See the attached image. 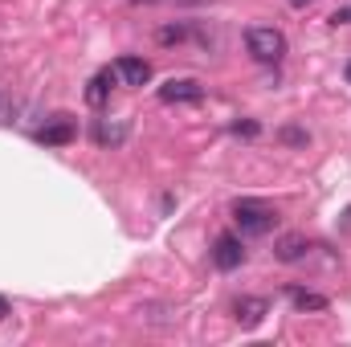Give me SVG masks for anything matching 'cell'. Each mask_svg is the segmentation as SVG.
Segmentation results:
<instances>
[{"mask_svg": "<svg viewBox=\"0 0 351 347\" xmlns=\"http://www.w3.org/2000/svg\"><path fill=\"white\" fill-rule=\"evenodd\" d=\"M233 131H237V135H258V123H237Z\"/></svg>", "mask_w": 351, "mask_h": 347, "instance_id": "obj_15", "label": "cell"}, {"mask_svg": "<svg viewBox=\"0 0 351 347\" xmlns=\"http://www.w3.org/2000/svg\"><path fill=\"white\" fill-rule=\"evenodd\" d=\"M290 298H294V307H298V311H327V298H323V294H311V290H290Z\"/></svg>", "mask_w": 351, "mask_h": 347, "instance_id": "obj_11", "label": "cell"}, {"mask_svg": "<svg viewBox=\"0 0 351 347\" xmlns=\"http://www.w3.org/2000/svg\"><path fill=\"white\" fill-rule=\"evenodd\" d=\"M114 70H98L94 78H90V86H86V102L90 106H106V98H110V86H114Z\"/></svg>", "mask_w": 351, "mask_h": 347, "instance_id": "obj_7", "label": "cell"}, {"mask_svg": "<svg viewBox=\"0 0 351 347\" xmlns=\"http://www.w3.org/2000/svg\"><path fill=\"white\" fill-rule=\"evenodd\" d=\"M282 139H286V143H306V135H302V131H282Z\"/></svg>", "mask_w": 351, "mask_h": 347, "instance_id": "obj_16", "label": "cell"}, {"mask_svg": "<svg viewBox=\"0 0 351 347\" xmlns=\"http://www.w3.org/2000/svg\"><path fill=\"white\" fill-rule=\"evenodd\" d=\"M348 82H351V62H348Z\"/></svg>", "mask_w": 351, "mask_h": 347, "instance_id": "obj_20", "label": "cell"}, {"mask_svg": "<svg viewBox=\"0 0 351 347\" xmlns=\"http://www.w3.org/2000/svg\"><path fill=\"white\" fill-rule=\"evenodd\" d=\"M274 254H278V261H298L306 254V237H302V233H290V237H282V241L274 246Z\"/></svg>", "mask_w": 351, "mask_h": 347, "instance_id": "obj_9", "label": "cell"}, {"mask_svg": "<svg viewBox=\"0 0 351 347\" xmlns=\"http://www.w3.org/2000/svg\"><path fill=\"white\" fill-rule=\"evenodd\" d=\"M184 33H188L184 25H176V29H160V41H164V45H172V41H184Z\"/></svg>", "mask_w": 351, "mask_h": 347, "instance_id": "obj_13", "label": "cell"}, {"mask_svg": "<svg viewBox=\"0 0 351 347\" xmlns=\"http://www.w3.org/2000/svg\"><path fill=\"white\" fill-rule=\"evenodd\" d=\"M114 74L123 78V86H147L152 82V66L143 58H119L114 62Z\"/></svg>", "mask_w": 351, "mask_h": 347, "instance_id": "obj_6", "label": "cell"}, {"mask_svg": "<svg viewBox=\"0 0 351 347\" xmlns=\"http://www.w3.org/2000/svg\"><path fill=\"white\" fill-rule=\"evenodd\" d=\"M12 115H16V102L0 90V123H12Z\"/></svg>", "mask_w": 351, "mask_h": 347, "instance_id": "obj_12", "label": "cell"}, {"mask_svg": "<svg viewBox=\"0 0 351 347\" xmlns=\"http://www.w3.org/2000/svg\"><path fill=\"white\" fill-rule=\"evenodd\" d=\"M74 135H78V127H74L70 115H53L45 127H37V143H45V147H62V143H70Z\"/></svg>", "mask_w": 351, "mask_h": 347, "instance_id": "obj_3", "label": "cell"}, {"mask_svg": "<svg viewBox=\"0 0 351 347\" xmlns=\"http://www.w3.org/2000/svg\"><path fill=\"white\" fill-rule=\"evenodd\" d=\"M233 221L241 225V233H250V237H262V233H269V229H274L278 213H274L265 200L241 196V200H233Z\"/></svg>", "mask_w": 351, "mask_h": 347, "instance_id": "obj_1", "label": "cell"}, {"mask_svg": "<svg viewBox=\"0 0 351 347\" xmlns=\"http://www.w3.org/2000/svg\"><path fill=\"white\" fill-rule=\"evenodd\" d=\"M290 4H294V8H302V4H311V0H290Z\"/></svg>", "mask_w": 351, "mask_h": 347, "instance_id": "obj_19", "label": "cell"}, {"mask_svg": "<svg viewBox=\"0 0 351 347\" xmlns=\"http://www.w3.org/2000/svg\"><path fill=\"white\" fill-rule=\"evenodd\" d=\"M160 98L164 102H200L204 98V86L196 78H172V82L160 86Z\"/></svg>", "mask_w": 351, "mask_h": 347, "instance_id": "obj_5", "label": "cell"}, {"mask_svg": "<svg viewBox=\"0 0 351 347\" xmlns=\"http://www.w3.org/2000/svg\"><path fill=\"white\" fill-rule=\"evenodd\" d=\"M245 45H250L254 62H262V66H274V62L286 58V37H282V29H274V25H254V29L245 33Z\"/></svg>", "mask_w": 351, "mask_h": 347, "instance_id": "obj_2", "label": "cell"}, {"mask_svg": "<svg viewBox=\"0 0 351 347\" xmlns=\"http://www.w3.org/2000/svg\"><path fill=\"white\" fill-rule=\"evenodd\" d=\"M0 319H8V298L0 294Z\"/></svg>", "mask_w": 351, "mask_h": 347, "instance_id": "obj_17", "label": "cell"}, {"mask_svg": "<svg viewBox=\"0 0 351 347\" xmlns=\"http://www.w3.org/2000/svg\"><path fill=\"white\" fill-rule=\"evenodd\" d=\"M139 4H156V0H139Z\"/></svg>", "mask_w": 351, "mask_h": 347, "instance_id": "obj_21", "label": "cell"}, {"mask_svg": "<svg viewBox=\"0 0 351 347\" xmlns=\"http://www.w3.org/2000/svg\"><path fill=\"white\" fill-rule=\"evenodd\" d=\"M331 25H351V4H343V8L331 12Z\"/></svg>", "mask_w": 351, "mask_h": 347, "instance_id": "obj_14", "label": "cell"}, {"mask_svg": "<svg viewBox=\"0 0 351 347\" xmlns=\"http://www.w3.org/2000/svg\"><path fill=\"white\" fill-rule=\"evenodd\" d=\"M265 311H269L265 298H241V302H237V323H241V327H258Z\"/></svg>", "mask_w": 351, "mask_h": 347, "instance_id": "obj_8", "label": "cell"}, {"mask_svg": "<svg viewBox=\"0 0 351 347\" xmlns=\"http://www.w3.org/2000/svg\"><path fill=\"white\" fill-rule=\"evenodd\" d=\"M94 139H98L102 147H106V143H123V139H127V123H123V119H119V123L98 119V123H94Z\"/></svg>", "mask_w": 351, "mask_h": 347, "instance_id": "obj_10", "label": "cell"}, {"mask_svg": "<svg viewBox=\"0 0 351 347\" xmlns=\"http://www.w3.org/2000/svg\"><path fill=\"white\" fill-rule=\"evenodd\" d=\"M213 261H217V270H237V265L245 261L241 237H237V233H221L217 246H213Z\"/></svg>", "mask_w": 351, "mask_h": 347, "instance_id": "obj_4", "label": "cell"}, {"mask_svg": "<svg viewBox=\"0 0 351 347\" xmlns=\"http://www.w3.org/2000/svg\"><path fill=\"white\" fill-rule=\"evenodd\" d=\"M343 229H351V208L343 213Z\"/></svg>", "mask_w": 351, "mask_h": 347, "instance_id": "obj_18", "label": "cell"}]
</instances>
